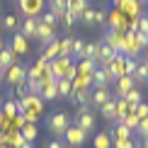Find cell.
I'll use <instances>...</instances> for the list:
<instances>
[{"label": "cell", "mask_w": 148, "mask_h": 148, "mask_svg": "<svg viewBox=\"0 0 148 148\" xmlns=\"http://www.w3.org/2000/svg\"><path fill=\"white\" fill-rule=\"evenodd\" d=\"M68 126H71V116L66 112H56V114L49 116V131H51L56 138H63V134H66Z\"/></svg>", "instance_id": "6da1fadb"}, {"label": "cell", "mask_w": 148, "mask_h": 148, "mask_svg": "<svg viewBox=\"0 0 148 148\" xmlns=\"http://www.w3.org/2000/svg\"><path fill=\"white\" fill-rule=\"evenodd\" d=\"M5 78H8V83L12 88H17V85H27V68H24L22 63H12L8 71H5Z\"/></svg>", "instance_id": "7a4b0ae2"}, {"label": "cell", "mask_w": 148, "mask_h": 148, "mask_svg": "<svg viewBox=\"0 0 148 148\" xmlns=\"http://www.w3.org/2000/svg\"><path fill=\"white\" fill-rule=\"evenodd\" d=\"M75 126H80L85 134H90L95 129V114H92L90 107H78L75 112Z\"/></svg>", "instance_id": "3957f363"}, {"label": "cell", "mask_w": 148, "mask_h": 148, "mask_svg": "<svg viewBox=\"0 0 148 148\" xmlns=\"http://www.w3.org/2000/svg\"><path fill=\"white\" fill-rule=\"evenodd\" d=\"M85 138H88V134H85L80 126H75V124H71L68 129H66V134H63V143H68L71 148H80L85 143Z\"/></svg>", "instance_id": "277c9868"}, {"label": "cell", "mask_w": 148, "mask_h": 148, "mask_svg": "<svg viewBox=\"0 0 148 148\" xmlns=\"http://www.w3.org/2000/svg\"><path fill=\"white\" fill-rule=\"evenodd\" d=\"M17 8L24 17H39L44 12V0H17Z\"/></svg>", "instance_id": "5b68a950"}, {"label": "cell", "mask_w": 148, "mask_h": 148, "mask_svg": "<svg viewBox=\"0 0 148 148\" xmlns=\"http://www.w3.org/2000/svg\"><path fill=\"white\" fill-rule=\"evenodd\" d=\"M73 66V61L68 58V56H58V58H53V61H49V73H51L53 78H63L66 75V71H68Z\"/></svg>", "instance_id": "8992f818"}, {"label": "cell", "mask_w": 148, "mask_h": 148, "mask_svg": "<svg viewBox=\"0 0 148 148\" xmlns=\"http://www.w3.org/2000/svg\"><path fill=\"white\" fill-rule=\"evenodd\" d=\"M8 46L17 53V56H27V53H29V39H24L20 32H12L10 41H8Z\"/></svg>", "instance_id": "52a82bcc"}, {"label": "cell", "mask_w": 148, "mask_h": 148, "mask_svg": "<svg viewBox=\"0 0 148 148\" xmlns=\"http://www.w3.org/2000/svg\"><path fill=\"white\" fill-rule=\"evenodd\" d=\"M124 61H126L124 53H116V56L109 61L107 66H104V68H107V73H109V80H116V78L124 75Z\"/></svg>", "instance_id": "ba28073f"}, {"label": "cell", "mask_w": 148, "mask_h": 148, "mask_svg": "<svg viewBox=\"0 0 148 148\" xmlns=\"http://www.w3.org/2000/svg\"><path fill=\"white\" fill-rule=\"evenodd\" d=\"M109 100H112V92H109L107 88H92L90 90V104H92V107L100 109L102 104L109 102Z\"/></svg>", "instance_id": "9c48e42d"}, {"label": "cell", "mask_w": 148, "mask_h": 148, "mask_svg": "<svg viewBox=\"0 0 148 148\" xmlns=\"http://www.w3.org/2000/svg\"><path fill=\"white\" fill-rule=\"evenodd\" d=\"M36 39H39L41 41V44H49V41H53V39H56V29H53V27H49V24L46 22H36Z\"/></svg>", "instance_id": "30bf717a"}, {"label": "cell", "mask_w": 148, "mask_h": 148, "mask_svg": "<svg viewBox=\"0 0 148 148\" xmlns=\"http://www.w3.org/2000/svg\"><path fill=\"white\" fill-rule=\"evenodd\" d=\"M114 83H116V100H121L129 90L136 88V80H134L131 75H121V78H116Z\"/></svg>", "instance_id": "8fae6325"}, {"label": "cell", "mask_w": 148, "mask_h": 148, "mask_svg": "<svg viewBox=\"0 0 148 148\" xmlns=\"http://www.w3.org/2000/svg\"><path fill=\"white\" fill-rule=\"evenodd\" d=\"M92 88H107L112 80H109V73H107V68L104 66H97L95 71H92Z\"/></svg>", "instance_id": "7c38bea8"}, {"label": "cell", "mask_w": 148, "mask_h": 148, "mask_svg": "<svg viewBox=\"0 0 148 148\" xmlns=\"http://www.w3.org/2000/svg\"><path fill=\"white\" fill-rule=\"evenodd\" d=\"M36 22H39V17H24V22L20 27V34L24 39H36Z\"/></svg>", "instance_id": "4fadbf2b"}, {"label": "cell", "mask_w": 148, "mask_h": 148, "mask_svg": "<svg viewBox=\"0 0 148 148\" xmlns=\"http://www.w3.org/2000/svg\"><path fill=\"white\" fill-rule=\"evenodd\" d=\"M116 53H119V51H114L107 41H100V56H97V66H107L109 61L116 56Z\"/></svg>", "instance_id": "5bb4252c"}, {"label": "cell", "mask_w": 148, "mask_h": 148, "mask_svg": "<svg viewBox=\"0 0 148 148\" xmlns=\"http://www.w3.org/2000/svg\"><path fill=\"white\" fill-rule=\"evenodd\" d=\"M12 63H17V53L12 51L8 44H5L3 49H0V68H3V71H8Z\"/></svg>", "instance_id": "9a60e30c"}, {"label": "cell", "mask_w": 148, "mask_h": 148, "mask_svg": "<svg viewBox=\"0 0 148 148\" xmlns=\"http://www.w3.org/2000/svg\"><path fill=\"white\" fill-rule=\"evenodd\" d=\"M71 102L75 107H90V90H73L71 92Z\"/></svg>", "instance_id": "2e32d148"}, {"label": "cell", "mask_w": 148, "mask_h": 148, "mask_svg": "<svg viewBox=\"0 0 148 148\" xmlns=\"http://www.w3.org/2000/svg\"><path fill=\"white\" fill-rule=\"evenodd\" d=\"M46 61H53V58H58L61 56V39H53V41H49V44L44 46V53H41Z\"/></svg>", "instance_id": "e0dca14e"}, {"label": "cell", "mask_w": 148, "mask_h": 148, "mask_svg": "<svg viewBox=\"0 0 148 148\" xmlns=\"http://www.w3.org/2000/svg\"><path fill=\"white\" fill-rule=\"evenodd\" d=\"M41 100H46V102H51V100H56L58 97V90H56V78H51L49 83H44V88H41Z\"/></svg>", "instance_id": "ac0fdd59"}, {"label": "cell", "mask_w": 148, "mask_h": 148, "mask_svg": "<svg viewBox=\"0 0 148 148\" xmlns=\"http://www.w3.org/2000/svg\"><path fill=\"white\" fill-rule=\"evenodd\" d=\"M109 136H112V143H114V141H126V138H131L134 131H131V129H126L124 124H116L112 131H109Z\"/></svg>", "instance_id": "d6986e66"}, {"label": "cell", "mask_w": 148, "mask_h": 148, "mask_svg": "<svg viewBox=\"0 0 148 148\" xmlns=\"http://www.w3.org/2000/svg\"><path fill=\"white\" fill-rule=\"evenodd\" d=\"M49 12H53L58 20H63V15L68 12V3L66 0H49Z\"/></svg>", "instance_id": "ffe728a7"}, {"label": "cell", "mask_w": 148, "mask_h": 148, "mask_svg": "<svg viewBox=\"0 0 148 148\" xmlns=\"http://www.w3.org/2000/svg\"><path fill=\"white\" fill-rule=\"evenodd\" d=\"M121 100H124V102L129 104V107H131V112H134V109H136L138 104L143 102V97H141V90H136V88H134V90H129L126 95L121 97Z\"/></svg>", "instance_id": "44dd1931"}, {"label": "cell", "mask_w": 148, "mask_h": 148, "mask_svg": "<svg viewBox=\"0 0 148 148\" xmlns=\"http://www.w3.org/2000/svg\"><path fill=\"white\" fill-rule=\"evenodd\" d=\"M97 68V63L95 61H90V58H80L78 63H75V71L80 73V75H92V71Z\"/></svg>", "instance_id": "7402d4cb"}, {"label": "cell", "mask_w": 148, "mask_h": 148, "mask_svg": "<svg viewBox=\"0 0 148 148\" xmlns=\"http://www.w3.org/2000/svg\"><path fill=\"white\" fill-rule=\"evenodd\" d=\"M92 146H95V148H112V136H109V131H100V134H95V138H92Z\"/></svg>", "instance_id": "603a6c76"}, {"label": "cell", "mask_w": 148, "mask_h": 148, "mask_svg": "<svg viewBox=\"0 0 148 148\" xmlns=\"http://www.w3.org/2000/svg\"><path fill=\"white\" fill-rule=\"evenodd\" d=\"M138 8L141 5L136 3V0H121V5H119V10L126 12L129 17H138Z\"/></svg>", "instance_id": "cb8c5ba5"}, {"label": "cell", "mask_w": 148, "mask_h": 148, "mask_svg": "<svg viewBox=\"0 0 148 148\" xmlns=\"http://www.w3.org/2000/svg\"><path fill=\"white\" fill-rule=\"evenodd\" d=\"M97 56H100V41H90V44H85L83 58H90V61L97 63Z\"/></svg>", "instance_id": "d4e9b609"}, {"label": "cell", "mask_w": 148, "mask_h": 148, "mask_svg": "<svg viewBox=\"0 0 148 148\" xmlns=\"http://www.w3.org/2000/svg\"><path fill=\"white\" fill-rule=\"evenodd\" d=\"M56 90H58V97H71L73 83H71V80H66V78H58L56 80Z\"/></svg>", "instance_id": "484cf974"}, {"label": "cell", "mask_w": 148, "mask_h": 148, "mask_svg": "<svg viewBox=\"0 0 148 148\" xmlns=\"http://www.w3.org/2000/svg\"><path fill=\"white\" fill-rule=\"evenodd\" d=\"M100 112L104 119H109V121H114V116H116V102L114 100H109V102H104L102 107H100Z\"/></svg>", "instance_id": "4316f807"}, {"label": "cell", "mask_w": 148, "mask_h": 148, "mask_svg": "<svg viewBox=\"0 0 148 148\" xmlns=\"http://www.w3.org/2000/svg\"><path fill=\"white\" fill-rule=\"evenodd\" d=\"M20 134H22V138H24V141H29V143H32V141L36 138V124L27 121V124H24V126L20 129Z\"/></svg>", "instance_id": "83f0119b"}, {"label": "cell", "mask_w": 148, "mask_h": 148, "mask_svg": "<svg viewBox=\"0 0 148 148\" xmlns=\"http://www.w3.org/2000/svg\"><path fill=\"white\" fill-rule=\"evenodd\" d=\"M0 109H3V114H5V119H8V121H10L15 114H20V112H17V102H15V100H5Z\"/></svg>", "instance_id": "f1b7e54d"}, {"label": "cell", "mask_w": 148, "mask_h": 148, "mask_svg": "<svg viewBox=\"0 0 148 148\" xmlns=\"http://www.w3.org/2000/svg\"><path fill=\"white\" fill-rule=\"evenodd\" d=\"M114 102H116V116H114V121H119V124H121V121H124V116L131 112V107H129L124 100H114Z\"/></svg>", "instance_id": "f546056e"}, {"label": "cell", "mask_w": 148, "mask_h": 148, "mask_svg": "<svg viewBox=\"0 0 148 148\" xmlns=\"http://www.w3.org/2000/svg\"><path fill=\"white\" fill-rule=\"evenodd\" d=\"M0 27L8 29V32H15V29L20 27V22H17V17H15V15H5L3 20H0Z\"/></svg>", "instance_id": "4dcf8cb0"}, {"label": "cell", "mask_w": 148, "mask_h": 148, "mask_svg": "<svg viewBox=\"0 0 148 148\" xmlns=\"http://www.w3.org/2000/svg\"><path fill=\"white\" fill-rule=\"evenodd\" d=\"M131 78L136 80V85H138V83H146V80H148V66H146V63H138Z\"/></svg>", "instance_id": "1f68e13d"}, {"label": "cell", "mask_w": 148, "mask_h": 148, "mask_svg": "<svg viewBox=\"0 0 148 148\" xmlns=\"http://www.w3.org/2000/svg\"><path fill=\"white\" fill-rule=\"evenodd\" d=\"M39 20H41V22H46L49 27H53V29H58V24H61V20H58L56 15H53V12H49V10H46V12H41Z\"/></svg>", "instance_id": "d6a6232c"}, {"label": "cell", "mask_w": 148, "mask_h": 148, "mask_svg": "<svg viewBox=\"0 0 148 148\" xmlns=\"http://www.w3.org/2000/svg\"><path fill=\"white\" fill-rule=\"evenodd\" d=\"M141 146V138H126V141H114L112 143V148H138Z\"/></svg>", "instance_id": "836d02e7"}, {"label": "cell", "mask_w": 148, "mask_h": 148, "mask_svg": "<svg viewBox=\"0 0 148 148\" xmlns=\"http://www.w3.org/2000/svg\"><path fill=\"white\" fill-rule=\"evenodd\" d=\"M80 22L88 24V27H95V8H85L80 15Z\"/></svg>", "instance_id": "e575fe53"}, {"label": "cell", "mask_w": 148, "mask_h": 148, "mask_svg": "<svg viewBox=\"0 0 148 148\" xmlns=\"http://www.w3.org/2000/svg\"><path fill=\"white\" fill-rule=\"evenodd\" d=\"M138 121H141V119H138L136 114H134V112H129V114L124 116V121H121V124H124L126 129H131V131H136V126H138Z\"/></svg>", "instance_id": "d590c367"}, {"label": "cell", "mask_w": 148, "mask_h": 148, "mask_svg": "<svg viewBox=\"0 0 148 148\" xmlns=\"http://www.w3.org/2000/svg\"><path fill=\"white\" fill-rule=\"evenodd\" d=\"M61 56H73V39H68V36H66V39H61Z\"/></svg>", "instance_id": "8d00e7d4"}, {"label": "cell", "mask_w": 148, "mask_h": 148, "mask_svg": "<svg viewBox=\"0 0 148 148\" xmlns=\"http://www.w3.org/2000/svg\"><path fill=\"white\" fill-rule=\"evenodd\" d=\"M83 51H85V41L83 39H73V56L83 58Z\"/></svg>", "instance_id": "74e56055"}, {"label": "cell", "mask_w": 148, "mask_h": 148, "mask_svg": "<svg viewBox=\"0 0 148 148\" xmlns=\"http://www.w3.org/2000/svg\"><path fill=\"white\" fill-rule=\"evenodd\" d=\"M136 66H138V61H136V58H126V61H124V75H134Z\"/></svg>", "instance_id": "f35d334b"}, {"label": "cell", "mask_w": 148, "mask_h": 148, "mask_svg": "<svg viewBox=\"0 0 148 148\" xmlns=\"http://www.w3.org/2000/svg\"><path fill=\"white\" fill-rule=\"evenodd\" d=\"M104 24H107V12L95 10V27H104Z\"/></svg>", "instance_id": "ab89813d"}, {"label": "cell", "mask_w": 148, "mask_h": 148, "mask_svg": "<svg viewBox=\"0 0 148 148\" xmlns=\"http://www.w3.org/2000/svg\"><path fill=\"white\" fill-rule=\"evenodd\" d=\"M134 114H136L138 119H146V116H148V102H141L138 107L134 109Z\"/></svg>", "instance_id": "60d3db41"}, {"label": "cell", "mask_w": 148, "mask_h": 148, "mask_svg": "<svg viewBox=\"0 0 148 148\" xmlns=\"http://www.w3.org/2000/svg\"><path fill=\"white\" fill-rule=\"evenodd\" d=\"M136 131H138V136H141V138H146V136H148V116H146V119H141V121H138Z\"/></svg>", "instance_id": "b9f144b4"}, {"label": "cell", "mask_w": 148, "mask_h": 148, "mask_svg": "<svg viewBox=\"0 0 148 148\" xmlns=\"http://www.w3.org/2000/svg\"><path fill=\"white\" fill-rule=\"evenodd\" d=\"M61 22H63V24H66V27H73V24H75V22H78V17H75V15H73V12H66V15H63V20H61Z\"/></svg>", "instance_id": "7bdbcfd3"}, {"label": "cell", "mask_w": 148, "mask_h": 148, "mask_svg": "<svg viewBox=\"0 0 148 148\" xmlns=\"http://www.w3.org/2000/svg\"><path fill=\"white\" fill-rule=\"evenodd\" d=\"M138 32L148 34V17H138Z\"/></svg>", "instance_id": "ee69618b"}, {"label": "cell", "mask_w": 148, "mask_h": 148, "mask_svg": "<svg viewBox=\"0 0 148 148\" xmlns=\"http://www.w3.org/2000/svg\"><path fill=\"white\" fill-rule=\"evenodd\" d=\"M46 148H66V143L61 138H53V141H49V143H46Z\"/></svg>", "instance_id": "f6af8a7d"}, {"label": "cell", "mask_w": 148, "mask_h": 148, "mask_svg": "<svg viewBox=\"0 0 148 148\" xmlns=\"http://www.w3.org/2000/svg\"><path fill=\"white\" fill-rule=\"evenodd\" d=\"M138 148H148V136H146V138H141V146H138Z\"/></svg>", "instance_id": "bcb514c9"}, {"label": "cell", "mask_w": 148, "mask_h": 148, "mask_svg": "<svg viewBox=\"0 0 148 148\" xmlns=\"http://www.w3.org/2000/svg\"><path fill=\"white\" fill-rule=\"evenodd\" d=\"M20 148H34V146H32V143H29V141H24V143H22Z\"/></svg>", "instance_id": "7dc6e473"}, {"label": "cell", "mask_w": 148, "mask_h": 148, "mask_svg": "<svg viewBox=\"0 0 148 148\" xmlns=\"http://www.w3.org/2000/svg\"><path fill=\"white\" fill-rule=\"evenodd\" d=\"M3 80H5V71L0 68V85H3Z\"/></svg>", "instance_id": "c3c4849f"}, {"label": "cell", "mask_w": 148, "mask_h": 148, "mask_svg": "<svg viewBox=\"0 0 148 148\" xmlns=\"http://www.w3.org/2000/svg\"><path fill=\"white\" fill-rule=\"evenodd\" d=\"M136 3H138V5H143V3H148V0H136Z\"/></svg>", "instance_id": "681fc988"}, {"label": "cell", "mask_w": 148, "mask_h": 148, "mask_svg": "<svg viewBox=\"0 0 148 148\" xmlns=\"http://www.w3.org/2000/svg\"><path fill=\"white\" fill-rule=\"evenodd\" d=\"M3 46H5V44H3V41H0V49H3Z\"/></svg>", "instance_id": "f907efd6"}, {"label": "cell", "mask_w": 148, "mask_h": 148, "mask_svg": "<svg viewBox=\"0 0 148 148\" xmlns=\"http://www.w3.org/2000/svg\"><path fill=\"white\" fill-rule=\"evenodd\" d=\"M146 66H148V61H146Z\"/></svg>", "instance_id": "816d5d0a"}, {"label": "cell", "mask_w": 148, "mask_h": 148, "mask_svg": "<svg viewBox=\"0 0 148 148\" xmlns=\"http://www.w3.org/2000/svg\"><path fill=\"white\" fill-rule=\"evenodd\" d=\"M0 29H3V27H0Z\"/></svg>", "instance_id": "f5cc1de1"}, {"label": "cell", "mask_w": 148, "mask_h": 148, "mask_svg": "<svg viewBox=\"0 0 148 148\" xmlns=\"http://www.w3.org/2000/svg\"><path fill=\"white\" fill-rule=\"evenodd\" d=\"M146 83H148V80H146Z\"/></svg>", "instance_id": "db71d44e"}]
</instances>
